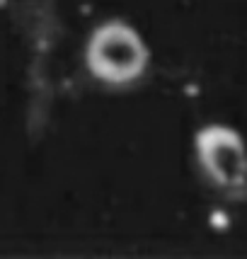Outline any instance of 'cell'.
<instances>
[{
  "label": "cell",
  "mask_w": 247,
  "mask_h": 259,
  "mask_svg": "<svg viewBox=\"0 0 247 259\" xmlns=\"http://www.w3.org/2000/svg\"><path fill=\"white\" fill-rule=\"evenodd\" d=\"M199 167L214 187L237 192L247 184V146L235 128L223 124L203 126L194 136Z\"/></svg>",
  "instance_id": "obj_2"
},
{
  "label": "cell",
  "mask_w": 247,
  "mask_h": 259,
  "mask_svg": "<svg viewBox=\"0 0 247 259\" xmlns=\"http://www.w3.org/2000/svg\"><path fill=\"white\" fill-rule=\"evenodd\" d=\"M85 63L95 80L112 88H126L143 78L150 63V51L131 24L112 20L90 34Z\"/></svg>",
  "instance_id": "obj_1"
}]
</instances>
